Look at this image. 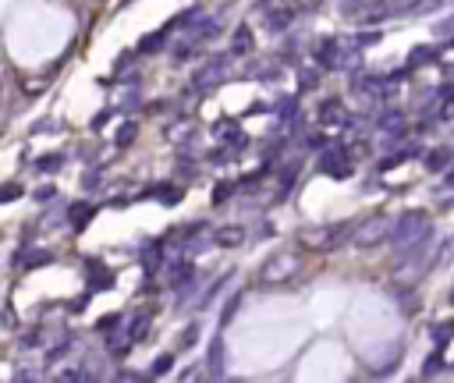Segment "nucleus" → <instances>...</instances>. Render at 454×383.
Listing matches in <instances>:
<instances>
[{
	"instance_id": "obj_1",
	"label": "nucleus",
	"mask_w": 454,
	"mask_h": 383,
	"mask_svg": "<svg viewBox=\"0 0 454 383\" xmlns=\"http://www.w3.org/2000/svg\"><path fill=\"white\" fill-rule=\"evenodd\" d=\"M348 224H330V227H316V231H306L302 242L313 245V252H334V245H341L348 238Z\"/></svg>"
},
{
	"instance_id": "obj_2",
	"label": "nucleus",
	"mask_w": 454,
	"mask_h": 383,
	"mask_svg": "<svg viewBox=\"0 0 454 383\" xmlns=\"http://www.w3.org/2000/svg\"><path fill=\"white\" fill-rule=\"evenodd\" d=\"M390 238V220L387 217H376V220H366L355 234H351V242H355V249H376V245H383Z\"/></svg>"
},
{
	"instance_id": "obj_3",
	"label": "nucleus",
	"mask_w": 454,
	"mask_h": 383,
	"mask_svg": "<svg viewBox=\"0 0 454 383\" xmlns=\"http://www.w3.org/2000/svg\"><path fill=\"white\" fill-rule=\"evenodd\" d=\"M422 231H426V213H419V210H415V213H408V217L401 220V227H398V242H401V245H412Z\"/></svg>"
},
{
	"instance_id": "obj_4",
	"label": "nucleus",
	"mask_w": 454,
	"mask_h": 383,
	"mask_svg": "<svg viewBox=\"0 0 454 383\" xmlns=\"http://www.w3.org/2000/svg\"><path fill=\"white\" fill-rule=\"evenodd\" d=\"M295 270H298V259L281 252V256H274V259L263 267V280H277V277H288V274H295Z\"/></svg>"
},
{
	"instance_id": "obj_5",
	"label": "nucleus",
	"mask_w": 454,
	"mask_h": 383,
	"mask_svg": "<svg viewBox=\"0 0 454 383\" xmlns=\"http://www.w3.org/2000/svg\"><path fill=\"white\" fill-rule=\"evenodd\" d=\"M89 217H93V206H85V202H75V206H71V224H75V231H82V227L89 224Z\"/></svg>"
},
{
	"instance_id": "obj_6",
	"label": "nucleus",
	"mask_w": 454,
	"mask_h": 383,
	"mask_svg": "<svg viewBox=\"0 0 454 383\" xmlns=\"http://www.w3.org/2000/svg\"><path fill=\"white\" fill-rule=\"evenodd\" d=\"M60 163H64V153H46V157H40V160H36V170H40V174H43V170H46V174H53Z\"/></svg>"
},
{
	"instance_id": "obj_7",
	"label": "nucleus",
	"mask_w": 454,
	"mask_h": 383,
	"mask_svg": "<svg viewBox=\"0 0 454 383\" xmlns=\"http://www.w3.org/2000/svg\"><path fill=\"white\" fill-rule=\"evenodd\" d=\"M149 195H157L160 202H171V206H174V202L181 199V192H177V188H171V185H160V188H153Z\"/></svg>"
},
{
	"instance_id": "obj_8",
	"label": "nucleus",
	"mask_w": 454,
	"mask_h": 383,
	"mask_svg": "<svg viewBox=\"0 0 454 383\" xmlns=\"http://www.w3.org/2000/svg\"><path fill=\"white\" fill-rule=\"evenodd\" d=\"M15 199H21V185L15 181V185H0V202H15Z\"/></svg>"
},
{
	"instance_id": "obj_9",
	"label": "nucleus",
	"mask_w": 454,
	"mask_h": 383,
	"mask_svg": "<svg viewBox=\"0 0 454 383\" xmlns=\"http://www.w3.org/2000/svg\"><path fill=\"white\" fill-rule=\"evenodd\" d=\"M217 242H220V245H238V242H241V231H220Z\"/></svg>"
},
{
	"instance_id": "obj_10",
	"label": "nucleus",
	"mask_w": 454,
	"mask_h": 383,
	"mask_svg": "<svg viewBox=\"0 0 454 383\" xmlns=\"http://www.w3.org/2000/svg\"><path fill=\"white\" fill-rule=\"evenodd\" d=\"M132 139H135V125H132V121H128V125H125V128H121V132H117V145H128V142H132Z\"/></svg>"
},
{
	"instance_id": "obj_11",
	"label": "nucleus",
	"mask_w": 454,
	"mask_h": 383,
	"mask_svg": "<svg viewBox=\"0 0 454 383\" xmlns=\"http://www.w3.org/2000/svg\"><path fill=\"white\" fill-rule=\"evenodd\" d=\"M171 362H174V359H171V355H160V359H157V362H153V376H164V373H167V369H171Z\"/></svg>"
},
{
	"instance_id": "obj_12",
	"label": "nucleus",
	"mask_w": 454,
	"mask_h": 383,
	"mask_svg": "<svg viewBox=\"0 0 454 383\" xmlns=\"http://www.w3.org/2000/svg\"><path fill=\"white\" fill-rule=\"evenodd\" d=\"M157 46H164V33H157V36H146V39H142V50H157Z\"/></svg>"
},
{
	"instance_id": "obj_13",
	"label": "nucleus",
	"mask_w": 454,
	"mask_h": 383,
	"mask_svg": "<svg viewBox=\"0 0 454 383\" xmlns=\"http://www.w3.org/2000/svg\"><path fill=\"white\" fill-rule=\"evenodd\" d=\"M390 4H394V11H412V8L422 4V0H390Z\"/></svg>"
},
{
	"instance_id": "obj_14",
	"label": "nucleus",
	"mask_w": 454,
	"mask_h": 383,
	"mask_svg": "<svg viewBox=\"0 0 454 383\" xmlns=\"http://www.w3.org/2000/svg\"><path fill=\"white\" fill-rule=\"evenodd\" d=\"M57 192H53V185H43V188H36V202H50Z\"/></svg>"
},
{
	"instance_id": "obj_15",
	"label": "nucleus",
	"mask_w": 454,
	"mask_h": 383,
	"mask_svg": "<svg viewBox=\"0 0 454 383\" xmlns=\"http://www.w3.org/2000/svg\"><path fill=\"white\" fill-rule=\"evenodd\" d=\"M234 46H238V50H245V46H249V28H241V33H238Z\"/></svg>"
},
{
	"instance_id": "obj_16",
	"label": "nucleus",
	"mask_w": 454,
	"mask_h": 383,
	"mask_svg": "<svg viewBox=\"0 0 454 383\" xmlns=\"http://www.w3.org/2000/svg\"><path fill=\"white\" fill-rule=\"evenodd\" d=\"M96 181H100V174H96V170H89V174H85V178H82V185H85V188H93Z\"/></svg>"
},
{
	"instance_id": "obj_17",
	"label": "nucleus",
	"mask_w": 454,
	"mask_h": 383,
	"mask_svg": "<svg viewBox=\"0 0 454 383\" xmlns=\"http://www.w3.org/2000/svg\"><path fill=\"white\" fill-rule=\"evenodd\" d=\"M444 160H447V153H433V157H430V163H433V170H440V163H444Z\"/></svg>"
},
{
	"instance_id": "obj_18",
	"label": "nucleus",
	"mask_w": 454,
	"mask_h": 383,
	"mask_svg": "<svg viewBox=\"0 0 454 383\" xmlns=\"http://www.w3.org/2000/svg\"><path fill=\"white\" fill-rule=\"evenodd\" d=\"M110 121V114H100V117H93V128H103Z\"/></svg>"
}]
</instances>
